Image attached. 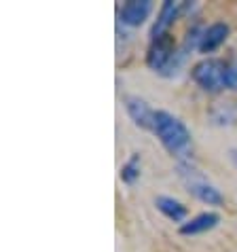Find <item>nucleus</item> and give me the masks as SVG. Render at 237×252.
I'll return each mask as SVG.
<instances>
[{
  "label": "nucleus",
  "mask_w": 237,
  "mask_h": 252,
  "mask_svg": "<svg viewBox=\"0 0 237 252\" xmlns=\"http://www.w3.org/2000/svg\"><path fill=\"white\" fill-rule=\"evenodd\" d=\"M231 161H233L235 167H237V151H231Z\"/></svg>",
  "instance_id": "obj_13"
},
{
  "label": "nucleus",
  "mask_w": 237,
  "mask_h": 252,
  "mask_svg": "<svg viewBox=\"0 0 237 252\" xmlns=\"http://www.w3.org/2000/svg\"><path fill=\"white\" fill-rule=\"evenodd\" d=\"M178 170H180V178H182L186 191H189L193 197L204 201L206 206H225V197H222V193L214 185L207 183V180L201 176L195 167H189L186 163H180Z\"/></svg>",
  "instance_id": "obj_4"
},
{
  "label": "nucleus",
  "mask_w": 237,
  "mask_h": 252,
  "mask_svg": "<svg viewBox=\"0 0 237 252\" xmlns=\"http://www.w3.org/2000/svg\"><path fill=\"white\" fill-rule=\"evenodd\" d=\"M227 68H229V62L206 58L193 66L191 76L204 92L218 94L222 89H227Z\"/></svg>",
  "instance_id": "obj_3"
},
{
  "label": "nucleus",
  "mask_w": 237,
  "mask_h": 252,
  "mask_svg": "<svg viewBox=\"0 0 237 252\" xmlns=\"http://www.w3.org/2000/svg\"><path fill=\"white\" fill-rule=\"evenodd\" d=\"M138 176H140V155L134 153V155L129 157V161H125L121 165V180L125 185H134Z\"/></svg>",
  "instance_id": "obj_11"
},
{
  "label": "nucleus",
  "mask_w": 237,
  "mask_h": 252,
  "mask_svg": "<svg viewBox=\"0 0 237 252\" xmlns=\"http://www.w3.org/2000/svg\"><path fill=\"white\" fill-rule=\"evenodd\" d=\"M184 9V2H174V0H165L159 9V15H157V22L152 24V30H150V40H157L170 34L167 30L174 26V22L178 19V15L182 13Z\"/></svg>",
  "instance_id": "obj_5"
},
{
  "label": "nucleus",
  "mask_w": 237,
  "mask_h": 252,
  "mask_svg": "<svg viewBox=\"0 0 237 252\" xmlns=\"http://www.w3.org/2000/svg\"><path fill=\"white\" fill-rule=\"evenodd\" d=\"M227 89H237V62H229V68H227Z\"/></svg>",
  "instance_id": "obj_12"
},
{
  "label": "nucleus",
  "mask_w": 237,
  "mask_h": 252,
  "mask_svg": "<svg viewBox=\"0 0 237 252\" xmlns=\"http://www.w3.org/2000/svg\"><path fill=\"white\" fill-rule=\"evenodd\" d=\"M150 11H152L150 0H129V2H125L121 9H118V22L123 26L138 28L148 19Z\"/></svg>",
  "instance_id": "obj_7"
},
{
  "label": "nucleus",
  "mask_w": 237,
  "mask_h": 252,
  "mask_svg": "<svg viewBox=\"0 0 237 252\" xmlns=\"http://www.w3.org/2000/svg\"><path fill=\"white\" fill-rule=\"evenodd\" d=\"M182 55L184 53H176V40L172 34H165L157 40H150V47L146 51V66L159 74H172L180 66Z\"/></svg>",
  "instance_id": "obj_2"
},
{
  "label": "nucleus",
  "mask_w": 237,
  "mask_h": 252,
  "mask_svg": "<svg viewBox=\"0 0 237 252\" xmlns=\"http://www.w3.org/2000/svg\"><path fill=\"white\" fill-rule=\"evenodd\" d=\"M220 222V216L216 212H201L197 216H193L191 220H186L180 225V233L182 235H199L206 233V231L214 229Z\"/></svg>",
  "instance_id": "obj_9"
},
{
  "label": "nucleus",
  "mask_w": 237,
  "mask_h": 252,
  "mask_svg": "<svg viewBox=\"0 0 237 252\" xmlns=\"http://www.w3.org/2000/svg\"><path fill=\"white\" fill-rule=\"evenodd\" d=\"M155 206L159 212H161L165 219H170L172 222H186L184 219H186V214H189V210H186L182 201L167 197V195H159V197H155Z\"/></svg>",
  "instance_id": "obj_10"
},
{
  "label": "nucleus",
  "mask_w": 237,
  "mask_h": 252,
  "mask_svg": "<svg viewBox=\"0 0 237 252\" xmlns=\"http://www.w3.org/2000/svg\"><path fill=\"white\" fill-rule=\"evenodd\" d=\"M152 131H155L159 142L163 144V149L170 153L174 159H178L180 163L189 161L191 153H193V136H191L189 127H186L178 117H174L172 113H167V110H157Z\"/></svg>",
  "instance_id": "obj_1"
},
{
  "label": "nucleus",
  "mask_w": 237,
  "mask_h": 252,
  "mask_svg": "<svg viewBox=\"0 0 237 252\" xmlns=\"http://www.w3.org/2000/svg\"><path fill=\"white\" fill-rule=\"evenodd\" d=\"M123 104H125V110H127L129 119L138 125V127L152 131V123H155V113L157 110H152L148 104H146L142 97H138V95H125Z\"/></svg>",
  "instance_id": "obj_6"
},
{
  "label": "nucleus",
  "mask_w": 237,
  "mask_h": 252,
  "mask_svg": "<svg viewBox=\"0 0 237 252\" xmlns=\"http://www.w3.org/2000/svg\"><path fill=\"white\" fill-rule=\"evenodd\" d=\"M229 34H231V30H229V26L225 22H214L210 24L207 28H204V34H201V43H199V53H214L216 49H218L220 45L227 43Z\"/></svg>",
  "instance_id": "obj_8"
}]
</instances>
